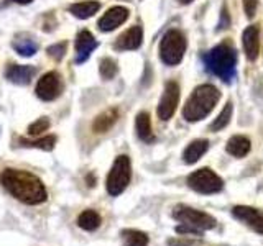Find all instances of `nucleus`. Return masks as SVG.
Masks as SVG:
<instances>
[{
	"label": "nucleus",
	"mask_w": 263,
	"mask_h": 246,
	"mask_svg": "<svg viewBox=\"0 0 263 246\" xmlns=\"http://www.w3.org/2000/svg\"><path fill=\"white\" fill-rule=\"evenodd\" d=\"M0 184L16 200L27 205H38L48 199V192L41 179L23 169L7 168L0 172Z\"/></svg>",
	"instance_id": "1"
},
{
	"label": "nucleus",
	"mask_w": 263,
	"mask_h": 246,
	"mask_svg": "<svg viewBox=\"0 0 263 246\" xmlns=\"http://www.w3.org/2000/svg\"><path fill=\"white\" fill-rule=\"evenodd\" d=\"M202 61L208 72L217 76L227 84L235 77V66H237V51L230 45H217L202 56Z\"/></svg>",
	"instance_id": "2"
},
{
	"label": "nucleus",
	"mask_w": 263,
	"mask_h": 246,
	"mask_svg": "<svg viewBox=\"0 0 263 246\" xmlns=\"http://www.w3.org/2000/svg\"><path fill=\"white\" fill-rule=\"evenodd\" d=\"M219 98H220V92L217 87H214L211 84L196 87L183 109L184 120L199 121L205 118L214 110V107L217 105Z\"/></svg>",
	"instance_id": "3"
},
{
	"label": "nucleus",
	"mask_w": 263,
	"mask_h": 246,
	"mask_svg": "<svg viewBox=\"0 0 263 246\" xmlns=\"http://www.w3.org/2000/svg\"><path fill=\"white\" fill-rule=\"evenodd\" d=\"M186 53V38L179 30L164 33L160 43V57L166 66H176L183 61Z\"/></svg>",
	"instance_id": "4"
},
{
	"label": "nucleus",
	"mask_w": 263,
	"mask_h": 246,
	"mask_svg": "<svg viewBox=\"0 0 263 246\" xmlns=\"http://www.w3.org/2000/svg\"><path fill=\"white\" fill-rule=\"evenodd\" d=\"M130 177H132V166L128 156H119L114 161V166L105 180V187L109 195L112 197L120 195L130 184Z\"/></svg>",
	"instance_id": "5"
},
{
	"label": "nucleus",
	"mask_w": 263,
	"mask_h": 246,
	"mask_svg": "<svg viewBox=\"0 0 263 246\" xmlns=\"http://www.w3.org/2000/svg\"><path fill=\"white\" fill-rule=\"evenodd\" d=\"M187 186L201 194H216L222 191L224 182H222V179L214 171H211L209 168H202L194 171L187 177Z\"/></svg>",
	"instance_id": "6"
},
{
	"label": "nucleus",
	"mask_w": 263,
	"mask_h": 246,
	"mask_svg": "<svg viewBox=\"0 0 263 246\" xmlns=\"http://www.w3.org/2000/svg\"><path fill=\"white\" fill-rule=\"evenodd\" d=\"M173 217L178 221H181L183 225L193 227L196 230H199V232L216 227V220H214V217H211L209 213L194 210L191 207H186V205H178L175 212H173Z\"/></svg>",
	"instance_id": "7"
},
{
	"label": "nucleus",
	"mask_w": 263,
	"mask_h": 246,
	"mask_svg": "<svg viewBox=\"0 0 263 246\" xmlns=\"http://www.w3.org/2000/svg\"><path fill=\"white\" fill-rule=\"evenodd\" d=\"M178 102H179V86L175 80H170V82H166V86H164V92L160 98L158 110H156L160 120H163V121L170 120L176 110Z\"/></svg>",
	"instance_id": "8"
},
{
	"label": "nucleus",
	"mask_w": 263,
	"mask_h": 246,
	"mask_svg": "<svg viewBox=\"0 0 263 246\" xmlns=\"http://www.w3.org/2000/svg\"><path fill=\"white\" fill-rule=\"evenodd\" d=\"M63 80L58 72H48L38 80L36 84V95L45 102H51L61 95Z\"/></svg>",
	"instance_id": "9"
},
{
	"label": "nucleus",
	"mask_w": 263,
	"mask_h": 246,
	"mask_svg": "<svg viewBox=\"0 0 263 246\" xmlns=\"http://www.w3.org/2000/svg\"><path fill=\"white\" fill-rule=\"evenodd\" d=\"M232 213L237 220H240L247 227H250L257 233L263 235V212L252 207H245V205H237V207H234Z\"/></svg>",
	"instance_id": "10"
},
{
	"label": "nucleus",
	"mask_w": 263,
	"mask_h": 246,
	"mask_svg": "<svg viewBox=\"0 0 263 246\" xmlns=\"http://www.w3.org/2000/svg\"><path fill=\"white\" fill-rule=\"evenodd\" d=\"M128 8L125 7H112L105 12V15L99 20L97 27L101 31H112L115 28H119L122 23H125L128 18Z\"/></svg>",
	"instance_id": "11"
},
{
	"label": "nucleus",
	"mask_w": 263,
	"mask_h": 246,
	"mask_svg": "<svg viewBox=\"0 0 263 246\" xmlns=\"http://www.w3.org/2000/svg\"><path fill=\"white\" fill-rule=\"evenodd\" d=\"M142 41H143V30L142 27L135 25V27L128 28L125 33H122L117 38V41H115L114 48L119 49V51H132V49L142 46Z\"/></svg>",
	"instance_id": "12"
},
{
	"label": "nucleus",
	"mask_w": 263,
	"mask_h": 246,
	"mask_svg": "<svg viewBox=\"0 0 263 246\" xmlns=\"http://www.w3.org/2000/svg\"><path fill=\"white\" fill-rule=\"evenodd\" d=\"M97 48V41L92 36V33L87 30H82L76 38V63H84L90 53Z\"/></svg>",
	"instance_id": "13"
},
{
	"label": "nucleus",
	"mask_w": 263,
	"mask_h": 246,
	"mask_svg": "<svg viewBox=\"0 0 263 246\" xmlns=\"http://www.w3.org/2000/svg\"><path fill=\"white\" fill-rule=\"evenodd\" d=\"M35 68L33 66H22V64H12L5 71V77L13 82L16 86H27L35 76Z\"/></svg>",
	"instance_id": "14"
},
{
	"label": "nucleus",
	"mask_w": 263,
	"mask_h": 246,
	"mask_svg": "<svg viewBox=\"0 0 263 246\" xmlns=\"http://www.w3.org/2000/svg\"><path fill=\"white\" fill-rule=\"evenodd\" d=\"M242 43H243V51L245 56L249 57V61H255L258 57V49H260V41H258V27H247L243 35H242Z\"/></svg>",
	"instance_id": "15"
},
{
	"label": "nucleus",
	"mask_w": 263,
	"mask_h": 246,
	"mask_svg": "<svg viewBox=\"0 0 263 246\" xmlns=\"http://www.w3.org/2000/svg\"><path fill=\"white\" fill-rule=\"evenodd\" d=\"M117 118H119L117 109H107L101 115H97V118L92 123L94 133H105V131H109L114 127V123L117 121Z\"/></svg>",
	"instance_id": "16"
},
{
	"label": "nucleus",
	"mask_w": 263,
	"mask_h": 246,
	"mask_svg": "<svg viewBox=\"0 0 263 246\" xmlns=\"http://www.w3.org/2000/svg\"><path fill=\"white\" fill-rule=\"evenodd\" d=\"M209 148V141L208 139H194L191 145H187V148L183 153V161L186 164H194L199 161L201 156L208 151Z\"/></svg>",
	"instance_id": "17"
},
{
	"label": "nucleus",
	"mask_w": 263,
	"mask_h": 246,
	"mask_svg": "<svg viewBox=\"0 0 263 246\" xmlns=\"http://www.w3.org/2000/svg\"><path fill=\"white\" fill-rule=\"evenodd\" d=\"M250 146H252V143L249 138L242 136V135H235L227 141L226 150L229 154L235 156V158H243V156L250 151Z\"/></svg>",
	"instance_id": "18"
},
{
	"label": "nucleus",
	"mask_w": 263,
	"mask_h": 246,
	"mask_svg": "<svg viewBox=\"0 0 263 246\" xmlns=\"http://www.w3.org/2000/svg\"><path fill=\"white\" fill-rule=\"evenodd\" d=\"M135 128H137V135L138 138L145 143H150L155 139L153 131H152V121H150V115L146 112H140L137 115L135 120Z\"/></svg>",
	"instance_id": "19"
},
{
	"label": "nucleus",
	"mask_w": 263,
	"mask_h": 246,
	"mask_svg": "<svg viewBox=\"0 0 263 246\" xmlns=\"http://www.w3.org/2000/svg\"><path fill=\"white\" fill-rule=\"evenodd\" d=\"M101 223H102V218L96 210H84L78 217L79 228L86 230V232H94V230L101 227Z\"/></svg>",
	"instance_id": "20"
},
{
	"label": "nucleus",
	"mask_w": 263,
	"mask_h": 246,
	"mask_svg": "<svg viewBox=\"0 0 263 246\" xmlns=\"http://www.w3.org/2000/svg\"><path fill=\"white\" fill-rule=\"evenodd\" d=\"M101 8V4L99 2H81V4H74L69 7V12L78 16V18H90L94 13H97V10Z\"/></svg>",
	"instance_id": "21"
},
{
	"label": "nucleus",
	"mask_w": 263,
	"mask_h": 246,
	"mask_svg": "<svg viewBox=\"0 0 263 246\" xmlns=\"http://www.w3.org/2000/svg\"><path fill=\"white\" fill-rule=\"evenodd\" d=\"M123 246H146L148 244V236L143 232L138 230H123L120 233Z\"/></svg>",
	"instance_id": "22"
},
{
	"label": "nucleus",
	"mask_w": 263,
	"mask_h": 246,
	"mask_svg": "<svg viewBox=\"0 0 263 246\" xmlns=\"http://www.w3.org/2000/svg\"><path fill=\"white\" fill-rule=\"evenodd\" d=\"M12 46H13V49H15L16 53H18L20 56H25V57H30V56H33L38 51V45L33 39H30V38H18V39H15L13 43H12Z\"/></svg>",
	"instance_id": "23"
},
{
	"label": "nucleus",
	"mask_w": 263,
	"mask_h": 246,
	"mask_svg": "<svg viewBox=\"0 0 263 246\" xmlns=\"http://www.w3.org/2000/svg\"><path fill=\"white\" fill-rule=\"evenodd\" d=\"M20 145L25 148H38V150H45V151H51L54 145H56V136L49 135V136H43L40 139H35V141H30V139H20Z\"/></svg>",
	"instance_id": "24"
},
{
	"label": "nucleus",
	"mask_w": 263,
	"mask_h": 246,
	"mask_svg": "<svg viewBox=\"0 0 263 246\" xmlns=\"http://www.w3.org/2000/svg\"><path fill=\"white\" fill-rule=\"evenodd\" d=\"M230 117H232V104L227 102L224 109H222V112L219 113V117L209 125V130L211 131H219L222 128H226L229 125V121H230Z\"/></svg>",
	"instance_id": "25"
},
{
	"label": "nucleus",
	"mask_w": 263,
	"mask_h": 246,
	"mask_svg": "<svg viewBox=\"0 0 263 246\" xmlns=\"http://www.w3.org/2000/svg\"><path fill=\"white\" fill-rule=\"evenodd\" d=\"M99 72H101L102 79H105V80L114 79L119 72L117 63H115L114 59H110V57H104V59L101 61V64H99Z\"/></svg>",
	"instance_id": "26"
},
{
	"label": "nucleus",
	"mask_w": 263,
	"mask_h": 246,
	"mask_svg": "<svg viewBox=\"0 0 263 246\" xmlns=\"http://www.w3.org/2000/svg\"><path fill=\"white\" fill-rule=\"evenodd\" d=\"M48 128H49V120L46 117H41L40 120L33 121L31 125L28 127V135L38 136L40 133H43V131H46Z\"/></svg>",
	"instance_id": "27"
},
{
	"label": "nucleus",
	"mask_w": 263,
	"mask_h": 246,
	"mask_svg": "<svg viewBox=\"0 0 263 246\" xmlns=\"http://www.w3.org/2000/svg\"><path fill=\"white\" fill-rule=\"evenodd\" d=\"M66 48H68V43H64V41H63V43H56V45L48 48V54L51 56L53 59L60 61V59H63V56L66 53Z\"/></svg>",
	"instance_id": "28"
},
{
	"label": "nucleus",
	"mask_w": 263,
	"mask_h": 246,
	"mask_svg": "<svg viewBox=\"0 0 263 246\" xmlns=\"http://www.w3.org/2000/svg\"><path fill=\"white\" fill-rule=\"evenodd\" d=\"M168 246H201V241L193 238H173L168 240Z\"/></svg>",
	"instance_id": "29"
},
{
	"label": "nucleus",
	"mask_w": 263,
	"mask_h": 246,
	"mask_svg": "<svg viewBox=\"0 0 263 246\" xmlns=\"http://www.w3.org/2000/svg\"><path fill=\"white\" fill-rule=\"evenodd\" d=\"M257 5H258L257 0H243V10L249 18H253L255 13H257Z\"/></svg>",
	"instance_id": "30"
},
{
	"label": "nucleus",
	"mask_w": 263,
	"mask_h": 246,
	"mask_svg": "<svg viewBox=\"0 0 263 246\" xmlns=\"http://www.w3.org/2000/svg\"><path fill=\"white\" fill-rule=\"evenodd\" d=\"M229 23H230L229 12H227V8L224 7V8H222V13H220V22L217 25V30H226V28H229Z\"/></svg>",
	"instance_id": "31"
},
{
	"label": "nucleus",
	"mask_w": 263,
	"mask_h": 246,
	"mask_svg": "<svg viewBox=\"0 0 263 246\" xmlns=\"http://www.w3.org/2000/svg\"><path fill=\"white\" fill-rule=\"evenodd\" d=\"M12 2H16V4H20V5H27V4H31L33 0H12Z\"/></svg>",
	"instance_id": "32"
},
{
	"label": "nucleus",
	"mask_w": 263,
	"mask_h": 246,
	"mask_svg": "<svg viewBox=\"0 0 263 246\" xmlns=\"http://www.w3.org/2000/svg\"><path fill=\"white\" fill-rule=\"evenodd\" d=\"M87 182H89V184H87L89 187H92V186H94V182H96V179L89 176V177H87Z\"/></svg>",
	"instance_id": "33"
},
{
	"label": "nucleus",
	"mask_w": 263,
	"mask_h": 246,
	"mask_svg": "<svg viewBox=\"0 0 263 246\" xmlns=\"http://www.w3.org/2000/svg\"><path fill=\"white\" fill-rule=\"evenodd\" d=\"M178 2H179V4H183V5H187V4H191L193 0H178Z\"/></svg>",
	"instance_id": "34"
}]
</instances>
